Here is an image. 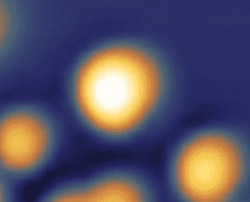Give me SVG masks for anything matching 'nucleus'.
Here are the masks:
<instances>
[{"label":"nucleus","mask_w":250,"mask_h":202,"mask_svg":"<svg viewBox=\"0 0 250 202\" xmlns=\"http://www.w3.org/2000/svg\"><path fill=\"white\" fill-rule=\"evenodd\" d=\"M67 89L82 128L103 143L122 145L146 136L163 118L172 97V68L151 41L114 37L81 54Z\"/></svg>","instance_id":"1"},{"label":"nucleus","mask_w":250,"mask_h":202,"mask_svg":"<svg viewBox=\"0 0 250 202\" xmlns=\"http://www.w3.org/2000/svg\"><path fill=\"white\" fill-rule=\"evenodd\" d=\"M250 174V151L233 129L207 126L173 145L166 179L177 202H239Z\"/></svg>","instance_id":"2"},{"label":"nucleus","mask_w":250,"mask_h":202,"mask_svg":"<svg viewBox=\"0 0 250 202\" xmlns=\"http://www.w3.org/2000/svg\"><path fill=\"white\" fill-rule=\"evenodd\" d=\"M60 146V127L44 109L16 104L0 110V174L14 184L48 169Z\"/></svg>","instance_id":"3"},{"label":"nucleus","mask_w":250,"mask_h":202,"mask_svg":"<svg viewBox=\"0 0 250 202\" xmlns=\"http://www.w3.org/2000/svg\"><path fill=\"white\" fill-rule=\"evenodd\" d=\"M83 183L88 202H156L150 180L132 168H109Z\"/></svg>","instance_id":"4"},{"label":"nucleus","mask_w":250,"mask_h":202,"mask_svg":"<svg viewBox=\"0 0 250 202\" xmlns=\"http://www.w3.org/2000/svg\"><path fill=\"white\" fill-rule=\"evenodd\" d=\"M26 0H0V79L21 56L28 33Z\"/></svg>","instance_id":"5"},{"label":"nucleus","mask_w":250,"mask_h":202,"mask_svg":"<svg viewBox=\"0 0 250 202\" xmlns=\"http://www.w3.org/2000/svg\"><path fill=\"white\" fill-rule=\"evenodd\" d=\"M39 202H88L84 183L80 180L58 185L44 194Z\"/></svg>","instance_id":"6"},{"label":"nucleus","mask_w":250,"mask_h":202,"mask_svg":"<svg viewBox=\"0 0 250 202\" xmlns=\"http://www.w3.org/2000/svg\"><path fill=\"white\" fill-rule=\"evenodd\" d=\"M14 183L0 174V202H14Z\"/></svg>","instance_id":"7"}]
</instances>
